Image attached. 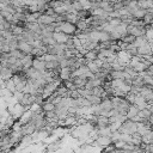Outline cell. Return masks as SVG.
Segmentation results:
<instances>
[{
    "instance_id": "obj_1",
    "label": "cell",
    "mask_w": 153,
    "mask_h": 153,
    "mask_svg": "<svg viewBox=\"0 0 153 153\" xmlns=\"http://www.w3.org/2000/svg\"><path fill=\"white\" fill-rule=\"evenodd\" d=\"M118 131L121 134H129V135H134L135 133H137V122H134L133 120H126L121 127L118 128Z\"/></svg>"
},
{
    "instance_id": "obj_2",
    "label": "cell",
    "mask_w": 153,
    "mask_h": 153,
    "mask_svg": "<svg viewBox=\"0 0 153 153\" xmlns=\"http://www.w3.org/2000/svg\"><path fill=\"white\" fill-rule=\"evenodd\" d=\"M56 23H57L56 31H62V32H65V33H67L69 36H75V33L78 31L75 24H72L69 22H56Z\"/></svg>"
},
{
    "instance_id": "obj_3",
    "label": "cell",
    "mask_w": 153,
    "mask_h": 153,
    "mask_svg": "<svg viewBox=\"0 0 153 153\" xmlns=\"http://www.w3.org/2000/svg\"><path fill=\"white\" fill-rule=\"evenodd\" d=\"M131 57H133V56H131L127 50H120V51L117 53V61H118L120 63L124 65V66L130 62Z\"/></svg>"
},
{
    "instance_id": "obj_4",
    "label": "cell",
    "mask_w": 153,
    "mask_h": 153,
    "mask_svg": "<svg viewBox=\"0 0 153 153\" xmlns=\"http://www.w3.org/2000/svg\"><path fill=\"white\" fill-rule=\"evenodd\" d=\"M111 143H114L111 136H98L93 141V145L94 146H99V147H106V146H109Z\"/></svg>"
},
{
    "instance_id": "obj_5",
    "label": "cell",
    "mask_w": 153,
    "mask_h": 153,
    "mask_svg": "<svg viewBox=\"0 0 153 153\" xmlns=\"http://www.w3.org/2000/svg\"><path fill=\"white\" fill-rule=\"evenodd\" d=\"M0 75H1V79L6 81V80L12 79V78H13V75H14V73H13V71H12L10 67H7V66H1Z\"/></svg>"
},
{
    "instance_id": "obj_6",
    "label": "cell",
    "mask_w": 153,
    "mask_h": 153,
    "mask_svg": "<svg viewBox=\"0 0 153 153\" xmlns=\"http://www.w3.org/2000/svg\"><path fill=\"white\" fill-rule=\"evenodd\" d=\"M69 35H67V33H65V32H62V31H56V32H54V38L56 39V42L59 43V44H66L67 43V41L69 39Z\"/></svg>"
},
{
    "instance_id": "obj_7",
    "label": "cell",
    "mask_w": 153,
    "mask_h": 153,
    "mask_svg": "<svg viewBox=\"0 0 153 153\" xmlns=\"http://www.w3.org/2000/svg\"><path fill=\"white\" fill-rule=\"evenodd\" d=\"M56 22V17H53V16H48L45 13H42L38 18V23L39 24H44V25H49V24H53Z\"/></svg>"
},
{
    "instance_id": "obj_8",
    "label": "cell",
    "mask_w": 153,
    "mask_h": 153,
    "mask_svg": "<svg viewBox=\"0 0 153 153\" xmlns=\"http://www.w3.org/2000/svg\"><path fill=\"white\" fill-rule=\"evenodd\" d=\"M22 131H23L24 135H32V134L36 131V127H35V124L30 121V122L23 124V127H22Z\"/></svg>"
},
{
    "instance_id": "obj_9",
    "label": "cell",
    "mask_w": 153,
    "mask_h": 153,
    "mask_svg": "<svg viewBox=\"0 0 153 153\" xmlns=\"http://www.w3.org/2000/svg\"><path fill=\"white\" fill-rule=\"evenodd\" d=\"M18 49H19V50H22L23 53H25L26 55H29V54H31V51H32L33 47H32L30 43H27L26 41H19Z\"/></svg>"
},
{
    "instance_id": "obj_10",
    "label": "cell",
    "mask_w": 153,
    "mask_h": 153,
    "mask_svg": "<svg viewBox=\"0 0 153 153\" xmlns=\"http://www.w3.org/2000/svg\"><path fill=\"white\" fill-rule=\"evenodd\" d=\"M33 56L31 55V54H29V55H26L24 59H22V63H23V66H24V71L23 72H26L29 68H31L32 67V65H33Z\"/></svg>"
},
{
    "instance_id": "obj_11",
    "label": "cell",
    "mask_w": 153,
    "mask_h": 153,
    "mask_svg": "<svg viewBox=\"0 0 153 153\" xmlns=\"http://www.w3.org/2000/svg\"><path fill=\"white\" fill-rule=\"evenodd\" d=\"M45 65H47L45 61H43V60H41V59H38V57H35V59H33V65H32V67L36 68L37 71H39V72H45V71H47Z\"/></svg>"
},
{
    "instance_id": "obj_12",
    "label": "cell",
    "mask_w": 153,
    "mask_h": 153,
    "mask_svg": "<svg viewBox=\"0 0 153 153\" xmlns=\"http://www.w3.org/2000/svg\"><path fill=\"white\" fill-rule=\"evenodd\" d=\"M137 53H139L140 56L151 55V54H152V48H151L149 42L146 43V44H143V45H141V47H139V48H137Z\"/></svg>"
},
{
    "instance_id": "obj_13",
    "label": "cell",
    "mask_w": 153,
    "mask_h": 153,
    "mask_svg": "<svg viewBox=\"0 0 153 153\" xmlns=\"http://www.w3.org/2000/svg\"><path fill=\"white\" fill-rule=\"evenodd\" d=\"M109 124H110V122H109L108 116H98L96 128H104V127H108Z\"/></svg>"
},
{
    "instance_id": "obj_14",
    "label": "cell",
    "mask_w": 153,
    "mask_h": 153,
    "mask_svg": "<svg viewBox=\"0 0 153 153\" xmlns=\"http://www.w3.org/2000/svg\"><path fill=\"white\" fill-rule=\"evenodd\" d=\"M60 78L62 80H69L72 78V69L69 67H65V68H61V72H60Z\"/></svg>"
},
{
    "instance_id": "obj_15",
    "label": "cell",
    "mask_w": 153,
    "mask_h": 153,
    "mask_svg": "<svg viewBox=\"0 0 153 153\" xmlns=\"http://www.w3.org/2000/svg\"><path fill=\"white\" fill-rule=\"evenodd\" d=\"M137 114H139V108H137L135 104H131L130 108H129L128 111H127V117H128L129 120H133L135 116H137Z\"/></svg>"
},
{
    "instance_id": "obj_16",
    "label": "cell",
    "mask_w": 153,
    "mask_h": 153,
    "mask_svg": "<svg viewBox=\"0 0 153 153\" xmlns=\"http://www.w3.org/2000/svg\"><path fill=\"white\" fill-rule=\"evenodd\" d=\"M97 134L98 136H111L112 130L110 129V127H104V128H97Z\"/></svg>"
},
{
    "instance_id": "obj_17",
    "label": "cell",
    "mask_w": 153,
    "mask_h": 153,
    "mask_svg": "<svg viewBox=\"0 0 153 153\" xmlns=\"http://www.w3.org/2000/svg\"><path fill=\"white\" fill-rule=\"evenodd\" d=\"M139 7L143 10H149L153 7V0H137Z\"/></svg>"
},
{
    "instance_id": "obj_18",
    "label": "cell",
    "mask_w": 153,
    "mask_h": 153,
    "mask_svg": "<svg viewBox=\"0 0 153 153\" xmlns=\"http://www.w3.org/2000/svg\"><path fill=\"white\" fill-rule=\"evenodd\" d=\"M79 20H80V18L78 17L76 12L67 13V14H66V22H69V23H72V24H75V25H76V23H78Z\"/></svg>"
},
{
    "instance_id": "obj_19",
    "label": "cell",
    "mask_w": 153,
    "mask_h": 153,
    "mask_svg": "<svg viewBox=\"0 0 153 153\" xmlns=\"http://www.w3.org/2000/svg\"><path fill=\"white\" fill-rule=\"evenodd\" d=\"M151 115H152V111L148 110L147 108L146 109H142V110H139V114H137V116L141 117L143 121H148L149 117H151Z\"/></svg>"
},
{
    "instance_id": "obj_20",
    "label": "cell",
    "mask_w": 153,
    "mask_h": 153,
    "mask_svg": "<svg viewBox=\"0 0 153 153\" xmlns=\"http://www.w3.org/2000/svg\"><path fill=\"white\" fill-rule=\"evenodd\" d=\"M146 43H148V38L146 37V35H143V36H140V37H136L135 38V42L133 43L136 48H139V47H141V45H143V44H146Z\"/></svg>"
},
{
    "instance_id": "obj_21",
    "label": "cell",
    "mask_w": 153,
    "mask_h": 153,
    "mask_svg": "<svg viewBox=\"0 0 153 153\" xmlns=\"http://www.w3.org/2000/svg\"><path fill=\"white\" fill-rule=\"evenodd\" d=\"M88 61H96L98 59V50H88L85 55H84Z\"/></svg>"
},
{
    "instance_id": "obj_22",
    "label": "cell",
    "mask_w": 153,
    "mask_h": 153,
    "mask_svg": "<svg viewBox=\"0 0 153 153\" xmlns=\"http://www.w3.org/2000/svg\"><path fill=\"white\" fill-rule=\"evenodd\" d=\"M42 109H43L44 112L54 111V110L56 109V105H55L54 103H51V102H47V100H44V103L42 104Z\"/></svg>"
},
{
    "instance_id": "obj_23",
    "label": "cell",
    "mask_w": 153,
    "mask_h": 153,
    "mask_svg": "<svg viewBox=\"0 0 153 153\" xmlns=\"http://www.w3.org/2000/svg\"><path fill=\"white\" fill-rule=\"evenodd\" d=\"M87 67H88V69L92 72V73H98V72H100V67L97 65V62L96 61H88V63H87Z\"/></svg>"
},
{
    "instance_id": "obj_24",
    "label": "cell",
    "mask_w": 153,
    "mask_h": 153,
    "mask_svg": "<svg viewBox=\"0 0 153 153\" xmlns=\"http://www.w3.org/2000/svg\"><path fill=\"white\" fill-rule=\"evenodd\" d=\"M86 98H87L93 105H99V104L102 103V100H103L102 97H99V96H94V94H90V96H87Z\"/></svg>"
},
{
    "instance_id": "obj_25",
    "label": "cell",
    "mask_w": 153,
    "mask_h": 153,
    "mask_svg": "<svg viewBox=\"0 0 153 153\" xmlns=\"http://www.w3.org/2000/svg\"><path fill=\"white\" fill-rule=\"evenodd\" d=\"M148 12V10H143V8H137L135 12H134V14H133V17L135 18V19H142L145 16H146V13Z\"/></svg>"
},
{
    "instance_id": "obj_26",
    "label": "cell",
    "mask_w": 153,
    "mask_h": 153,
    "mask_svg": "<svg viewBox=\"0 0 153 153\" xmlns=\"http://www.w3.org/2000/svg\"><path fill=\"white\" fill-rule=\"evenodd\" d=\"M42 39V42H43V44L44 45H55V44H57V42H56V39L54 38V36L53 37H42L41 38Z\"/></svg>"
},
{
    "instance_id": "obj_27",
    "label": "cell",
    "mask_w": 153,
    "mask_h": 153,
    "mask_svg": "<svg viewBox=\"0 0 153 153\" xmlns=\"http://www.w3.org/2000/svg\"><path fill=\"white\" fill-rule=\"evenodd\" d=\"M135 36L134 35H130V33H128V35H126V36H123L122 38H121V41L122 42H124V43H127V44H133L134 42H135Z\"/></svg>"
},
{
    "instance_id": "obj_28",
    "label": "cell",
    "mask_w": 153,
    "mask_h": 153,
    "mask_svg": "<svg viewBox=\"0 0 153 153\" xmlns=\"http://www.w3.org/2000/svg\"><path fill=\"white\" fill-rule=\"evenodd\" d=\"M142 20L145 22L146 25H152L153 24V13L152 12H147L146 16L142 18Z\"/></svg>"
},
{
    "instance_id": "obj_29",
    "label": "cell",
    "mask_w": 153,
    "mask_h": 153,
    "mask_svg": "<svg viewBox=\"0 0 153 153\" xmlns=\"http://www.w3.org/2000/svg\"><path fill=\"white\" fill-rule=\"evenodd\" d=\"M11 55H12V56H14V57H17V59H19V60H22V59H24V57L26 56V54H25V53H23V51H22V50H19V49L12 50V51H11Z\"/></svg>"
},
{
    "instance_id": "obj_30",
    "label": "cell",
    "mask_w": 153,
    "mask_h": 153,
    "mask_svg": "<svg viewBox=\"0 0 153 153\" xmlns=\"http://www.w3.org/2000/svg\"><path fill=\"white\" fill-rule=\"evenodd\" d=\"M63 84H65V86L69 90V91H74V90H78V87H76V85L69 79V80H63Z\"/></svg>"
},
{
    "instance_id": "obj_31",
    "label": "cell",
    "mask_w": 153,
    "mask_h": 153,
    "mask_svg": "<svg viewBox=\"0 0 153 153\" xmlns=\"http://www.w3.org/2000/svg\"><path fill=\"white\" fill-rule=\"evenodd\" d=\"M60 148V141H57V142H53V143H49L48 146H47V149L49 151V152H55V151H57Z\"/></svg>"
},
{
    "instance_id": "obj_32",
    "label": "cell",
    "mask_w": 153,
    "mask_h": 153,
    "mask_svg": "<svg viewBox=\"0 0 153 153\" xmlns=\"http://www.w3.org/2000/svg\"><path fill=\"white\" fill-rule=\"evenodd\" d=\"M146 37L148 38V42L153 41V27L151 25H146Z\"/></svg>"
},
{
    "instance_id": "obj_33",
    "label": "cell",
    "mask_w": 153,
    "mask_h": 153,
    "mask_svg": "<svg viewBox=\"0 0 153 153\" xmlns=\"http://www.w3.org/2000/svg\"><path fill=\"white\" fill-rule=\"evenodd\" d=\"M72 6H73V8H74L75 12H79V11L84 10V7H82V5H81V2H80L79 0H74V1L72 2Z\"/></svg>"
},
{
    "instance_id": "obj_34",
    "label": "cell",
    "mask_w": 153,
    "mask_h": 153,
    "mask_svg": "<svg viewBox=\"0 0 153 153\" xmlns=\"http://www.w3.org/2000/svg\"><path fill=\"white\" fill-rule=\"evenodd\" d=\"M111 66H112V71H124V68H126V66L122 65V63H120L118 61L111 63Z\"/></svg>"
},
{
    "instance_id": "obj_35",
    "label": "cell",
    "mask_w": 153,
    "mask_h": 153,
    "mask_svg": "<svg viewBox=\"0 0 153 153\" xmlns=\"http://www.w3.org/2000/svg\"><path fill=\"white\" fill-rule=\"evenodd\" d=\"M23 97H24V92H23V91H16V92L13 93V98H14V100L18 102V103L22 102Z\"/></svg>"
},
{
    "instance_id": "obj_36",
    "label": "cell",
    "mask_w": 153,
    "mask_h": 153,
    "mask_svg": "<svg viewBox=\"0 0 153 153\" xmlns=\"http://www.w3.org/2000/svg\"><path fill=\"white\" fill-rule=\"evenodd\" d=\"M135 97H136V93H134L133 91H130V92H128V93L126 94V99H127L130 104H134V102H135Z\"/></svg>"
},
{
    "instance_id": "obj_37",
    "label": "cell",
    "mask_w": 153,
    "mask_h": 153,
    "mask_svg": "<svg viewBox=\"0 0 153 153\" xmlns=\"http://www.w3.org/2000/svg\"><path fill=\"white\" fill-rule=\"evenodd\" d=\"M71 98H74V99H78L79 97H81V94L79 93V91L78 90H74V91H71V96H69Z\"/></svg>"
},
{
    "instance_id": "obj_38",
    "label": "cell",
    "mask_w": 153,
    "mask_h": 153,
    "mask_svg": "<svg viewBox=\"0 0 153 153\" xmlns=\"http://www.w3.org/2000/svg\"><path fill=\"white\" fill-rule=\"evenodd\" d=\"M147 69H148V72L151 73V75L153 76V65H151V66H149V67H148Z\"/></svg>"
},
{
    "instance_id": "obj_39",
    "label": "cell",
    "mask_w": 153,
    "mask_h": 153,
    "mask_svg": "<svg viewBox=\"0 0 153 153\" xmlns=\"http://www.w3.org/2000/svg\"><path fill=\"white\" fill-rule=\"evenodd\" d=\"M112 153H124V152H123V149H120V148H115V151H114Z\"/></svg>"
},
{
    "instance_id": "obj_40",
    "label": "cell",
    "mask_w": 153,
    "mask_h": 153,
    "mask_svg": "<svg viewBox=\"0 0 153 153\" xmlns=\"http://www.w3.org/2000/svg\"><path fill=\"white\" fill-rule=\"evenodd\" d=\"M148 121H149V123L153 126V112H152V115H151V117H149V120H148Z\"/></svg>"
},
{
    "instance_id": "obj_41",
    "label": "cell",
    "mask_w": 153,
    "mask_h": 153,
    "mask_svg": "<svg viewBox=\"0 0 153 153\" xmlns=\"http://www.w3.org/2000/svg\"><path fill=\"white\" fill-rule=\"evenodd\" d=\"M134 153H143L142 149H137V151H134Z\"/></svg>"
},
{
    "instance_id": "obj_42",
    "label": "cell",
    "mask_w": 153,
    "mask_h": 153,
    "mask_svg": "<svg viewBox=\"0 0 153 153\" xmlns=\"http://www.w3.org/2000/svg\"><path fill=\"white\" fill-rule=\"evenodd\" d=\"M148 12H152V13H153V7H152V8H149V10H148Z\"/></svg>"
},
{
    "instance_id": "obj_43",
    "label": "cell",
    "mask_w": 153,
    "mask_h": 153,
    "mask_svg": "<svg viewBox=\"0 0 153 153\" xmlns=\"http://www.w3.org/2000/svg\"><path fill=\"white\" fill-rule=\"evenodd\" d=\"M1 153H8V151H1Z\"/></svg>"
},
{
    "instance_id": "obj_44",
    "label": "cell",
    "mask_w": 153,
    "mask_h": 153,
    "mask_svg": "<svg viewBox=\"0 0 153 153\" xmlns=\"http://www.w3.org/2000/svg\"><path fill=\"white\" fill-rule=\"evenodd\" d=\"M45 1H47V2H48V4H49V2H51V1H53V0H45Z\"/></svg>"
}]
</instances>
